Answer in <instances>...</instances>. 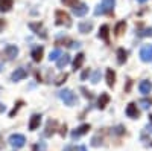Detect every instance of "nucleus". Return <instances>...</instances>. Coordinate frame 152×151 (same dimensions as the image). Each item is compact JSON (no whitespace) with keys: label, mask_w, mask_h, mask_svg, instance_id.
Listing matches in <instances>:
<instances>
[{"label":"nucleus","mask_w":152,"mask_h":151,"mask_svg":"<svg viewBox=\"0 0 152 151\" xmlns=\"http://www.w3.org/2000/svg\"><path fill=\"white\" fill-rule=\"evenodd\" d=\"M78 28H79V32H82V34H88V32L93 29V21H81Z\"/></svg>","instance_id":"aec40b11"},{"label":"nucleus","mask_w":152,"mask_h":151,"mask_svg":"<svg viewBox=\"0 0 152 151\" xmlns=\"http://www.w3.org/2000/svg\"><path fill=\"white\" fill-rule=\"evenodd\" d=\"M72 11H73V14H75L76 17H84V15L87 14V11H88V6H87L85 3H76V5L72 8Z\"/></svg>","instance_id":"9b49d317"},{"label":"nucleus","mask_w":152,"mask_h":151,"mask_svg":"<svg viewBox=\"0 0 152 151\" xmlns=\"http://www.w3.org/2000/svg\"><path fill=\"white\" fill-rule=\"evenodd\" d=\"M12 5H14L12 0H0V11H2V12H8L12 8Z\"/></svg>","instance_id":"4be33fe9"},{"label":"nucleus","mask_w":152,"mask_h":151,"mask_svg":"<svg viewBox=\"0 0 152 151\" xmlns=\"http://www.w3.org/2000/svg\"><path fill=\"white\" fill-rule=\"evenodd\" d=\"M34 151H47V145H46V142H43V141L37 142V144L34 145Z\"/></svg>","instance_id":"393cba45"},{"label":"nucleus","mask_w":152,"mask_h":151,"mask_svg":"<svg viewBox=\"0 0 152 151\" xmlns=\"http://www.w3.org/2000/svg\"><path fill=\"white\" fill-rule=\"evenodd\" d=\"M26 77H28V70L24 67H18V69H15L14 72H12L11 80L12 81H20V80H24Z\"/></svg>","instance_id":"1a4fd4ad"},{"label":"nucleus","mask_w":152,"mask_h":151,"mask_svg":"<svg viewBox=\"0 0 152 151\" xmlns=\"http://www.w3.org/2000/svg\"><path fill=\"white\" fill-rule=\"evenodd\" d=\"M108 102H110V95H108V93H100L99 101H97V107H99L100 110H104V108L108 105Z\"/></svg>","instance_id":"f3484780"},{"label":"nucleus","mask_w":152,"mask_h":151,"mask_svg":"<svg viewBox=\"0 0 152 151\" xmlns=\"http://www.w3.org/2000/svg\"><path fill=\"white\" fill-rule=\"evenodd\" d=\"M43 54H44V49H43V46H37V47L32 50L31 57H32V60H34L35 63H40V61L43 60Z\"/></svg>","instance_id":"ddd939ff"},{"label":"nucleus","mask_w":152,"mask_h":151,"mask_svg":"<svg viewBox=\"0 0 152 151\" xmlns=\"http://www.w3.org/2000/svg\"><path fill=\"white\" fill-rule=\"evenodd\" d=\"M40 122H41V115H32L31 121H29V130L34 131L40 127Z\"/></svg>","instance_id":"2eb2a0df"},{"label":"nucleus","mask_w":152,"mask_h":151,"mask_svg":"<svg viewBox=\"0 0 152 151\" xmlns=\"http://www.w3.org/2000/svg\"><path fill=\"white\" fill-rule=\"evenodd\" d=\"M79 151H87V148H85L84 145H81V147H79Z\"/></svg>","instance_id":"79ce46f5"},{"label":"nucleus","mask_w":152,"mask_h":151,"mask_svg":"<svg viewBox=\"0 0 152 151\" xmlns=\"http://www.w3.org/2000/svg\"><path fill=\"white\" fill-rule=\"evenodd\" d=\"M114 82H116V73H114L113 69H108L107 70V84H108V87H113Z\"/></svg>","instance_id":"412c9836"},{"label":"nucleus","mask_w":152,"mask_h":151,"mask_svg":"<svg viewBox=\"0 0 152 151\" xmlns=\"http://www.w3.org/2000/svg\"><path fill=\"white\" fill-rule=\"evenodd\" d=\"M88 77H90V69H85V70L81 73V80H82V81H85Z\"/></svg>","instance_id":"72a5a7b5"},{"label":"nucleus","mask_w":152,"mask_h":151,"mask_svg":"<svg viewBox=\"0 0 152 151\" xmlns=\"http://www.w3.org/2000/svg\"><path fill=\"white\" fill-rule=\"evenodd\" d=\"M146 2V0H138V3H145Z\"/></svg>","instance_id":"a18cd8bd"},{"label":"nucleus","mask_w":152,"mask_h":151,"mask_svg":"<svg viewBox=\"0 0 152 151\" xmlns=\"http://www.w3.org/2000/svg\"><path fill=\"white\" fill-rule=\"evenodd\" d=\"M3 28H5V21H3L2 18H0V31H2Z\"/></svg>","instance_id":"a19ab883"},{"label":"nucleus","mask_w":152,"mask_h":151,"mask_svg":"<svg viewBox=\"0 0 152 151\" xmlns=\"http://www.w3.org/2000/svg\"><path fill=\"white\" fill-rule=\"evenodd\" d=\"M81 90L84 92V96H85V98H88V99H91V98H93V95H91L90 92H88L87 89H84V87H82V89H81Z\"/></svg>","instance_id":"c9c22d12"},{"label":"nucleus","mask_w":152,"mask_h":151,"mask_svg":"<svg viewBox=\"0 0 152 151\" xmlns=\"http://www.w3.org/2000/svg\"><path fill=\"white\" fill-rule=\"evenodd\" d=\"M29 28L38 35V37H41L43 40L47 38V34H46V28L43 26V23H29Z\"/></svg>","instance_id":"39448f33"},{"label":"nucleus","mask_w":152,"mask_h":151,"mask_svg":"<svg viewBox=\"0 0 152 151\" xmlns=\"http://www.w3.org/2000/svg\"><path fill=\"white\" fill-rule=\"evenodd\" d=\"M99 136H100V134L94 136L93 139H91V145H93V147H99V145H102V137L99 139Z\"/></svg>","instance_id":"c756f323"},{"label":"nucleus","mask_w":152,"mask_h":151,"mask_svg":"<svg viewBox=\"0 0 152 151\" xmlns=\"http://www.w3.org/2000/svg\"><path fill=\"white\" fill-rule=\"evenodd\" d=\"M61 55H62V54H61V50H59V49H55V50H52V52H50L49 60H50V61H56Z\"/></svg>","instance_id":"a878e982"},{"label":"nucleus","mask_w":152,"mask_h":151,"mask_svg":"<svg viewBox=\"0 0 152 151\" xmlns=\"http://www.w3.org/2000/svg\"><path fill=\"white\" fill-rule=\"evenodd\" d=\"M125 29H126V23H125V21H119V23L116 24V28H114V34H116L117 37H120V35L125 32Z\"/></svg>","instance_id":"5701e85b"},{"label":"nucleus","mask_w":152,"mask_h":151,"mask_svg":"<svg viewBox=\"0 0 152 151\" xmlns=\"http://www.w3.org/2000/svg\"><path fill=\"white\" fill-rule=\"evenodd\" d=\"M0 148H3V139H2V136H0Z\"/></svg>","instance_id":"37998d69"},{"label":"nucleus","mask_w":152,"mask_h":151,"mask_svg":"<svg viewBox=\"0 0 152 151\" xmlns=\"http://www.w3.org/2000/svg\"><path fill=\"white\" fill-rule=\"evenodd\" d=\"M55 18H56V24H61V26H66V28L72 26V18H70V15L67 14L66 11L58 9L55 12Z\"/></svg>","instance_id":"f03ea898"},{"label":"nucleus","mask_w":152,"mask_h":151,"mask_svg":"<svg viewBox=\"0 0 152 151\" xmlns=\"http://www.w3.org/2000/svg\"><path fill=\"white\" fill-rule=\"evenodd\" d=\"M126 55H128V52H126L123 47H120L117 50V61H119V64H123V63L126 61Z\"/></svg>","instance_id":"b1692460"},{"label":"nucleus","mask_w":152,"mask_h":151,"mask_svg":"<svg viewBox=\"0 0 152 151\" xmlns=\"http://www.w3.org/2000/svg\"><path fill=\"white\" fill-rule=\"evenodd\" d=\"M113 130H114V133H116V134H123V133H125V128L122 127V125H119V127L113 128Z\"/></svg>","instance_id":"f704fd0d"},{"label":"nucleus","mask_w":152,"mask_h":151,"mask_svg":"<svg viewBox=\"0 0 152 151\" xmlns=\"http://www.w3.org/2000/svg\"><path fill=\"white\" fill-rule=\"evenodd\" d=\"M138 90H140V93H143V95H149L151 90H152V82L151 81H142L140 84H138Z\"/></svg>","instance_id":"dca6fc26"},{"label":"nucleus","mask_w":152,"mask_h":151,"mask_svg":"<svg viewBox=\"0 0 152 151\" xmlns=\"http://www.w3.org/2000/svg\"><path fill=\"white\" fill-rule=\"evenodd\" d=\"M69 46H70L72 49H78V47L81 46V43H78V41H72V43H70Z\"/></svg>","instance_id":"e433bc0d"},{"label":"nucleus","mask_w":152,"mask_h":151,"mask_svg":"<svg viewBox=\"0 0 152 151\" xmlns=\"http://www.w3.org/2000/svg\"><path fill=\"white\" fill-rule=\"evenodd\" d=\"M67 78H69V75H67V73H61V75H59V77L56 78V81H55V84H56V85H61L62 82H66V80H67Z\"/></svg>","instance_id":"cd10ccee"},{"label":"nucleus","mask_w":152,"mask_h":151,"mask_svg":"<svg viewBox=\"0 0 152 151\" xmlns=\"http://www.w3.org/2000/svg\"><path fill=\"white\" fill-rule=\"evenodd\" d=\"M99 80H100V70H96V72L93 73L91 82H93V84H97V82H99Z\"/></svg>","instance_id":"2f4dec72"},{"label":"nucleus","mask_w":152,"mask_h":151,"mask_svg":"<svg viewBox=\"0 0 152 151\" xmlns=\"http://www.w3.org/2000/svg\"><path fill=\"white\" fill-rule=\"evenodd\" d=\"M99 38L105 40L107 43H110V26L108 24H102V26L99 28V34H97Z\"/></svg>","instance_id":"f8f14e48"},{"label":"nucleus","mask_w":152,"mask_h":151,"mask_svg":"<svg viewBox=\"0 0 152 151\" xmlns=\"http://www.w3.org/2000/svg\"><path fill=\"white\" fill-rule=\"evenodd\" d=\"M69 63H70V55L69 54H64V55H61L56 60V66H58V69H64Z\"/></svg>","instance_id":"a211bd4d"},{"label":"nucleus","mask_w":152,"mask_h":151,"mask_svg":"<svg viewBox=\"0 0 152 151\" xmlns=\"http://www.w3.org/2000/svg\"><path fill=\"white\" fill-rule=\"evenodd\" d=\"M140 60L143 63L152 61V44H146V46L142 47V50H140Z\"/></svg>","instance_id":"423d86ee"},{"label":"nucleus","mask_w":152,"mask_h":151,"mask_svg":"<svg viewBox=\"0 0 152 151\" xmlns=\"http://www.w3.org/2000/svg\"><path fill=\"white\" fill-rule=\"evenodd\" d=\"M126 116L131 118V119H137L138 116H140V111H138V108H137V104H135V102L128 104V107H126Z\"/></svg>","instance_id":"9d476101"},{"label":"nucleus","mask_w":152,"mask_h":151,"mask_svg":"<svg viewBox=\"0 0 152 151\" xmlns=\"http://www.w3.org/2000/svg\"><path fill=\"white\" fill-rule=\"evenodd\" d=\"M138 35H140V37H152V28H146V29L140 31Z\"/></svg>","instance_id":"c85d7f7f"},{"label":"nucleus","mask_w":152,"mask_h":151,"mask_svg":"<svg viewBox=\"0 0 152 151\" xmlns=\"http://www.w3.org/2000/svg\"><path fill=\"white\" fill-rule=\"evenodd\" d=\"M140 105H142L145 110L151 108V107H152V98H151V99H142V101H140Z\"/></svg>","instance_id":"bb28decb"},{"label":"nucleus","mask_w":152,"mask_h":151,"mask_svg":"<svg viewBox=\"0 0 152 151\" xmlns=\"http://www.w3.org/2000/svg\"><path fill=\"white\" fill-rule=\"evenodd\" d=\"M20 105H23V101H18V102H17V105L14 107V108H12L11 111H9V116L12 118V116H15V113L18 111V108H20Z\"/></svg>","instance_id":"7c9ffc66"},{"label":"nucleus","mask_w":152,"mask_h":151,"mask_svg":"<svg viewBox=\"0 0 152 151\" xmlns=\"http://www.w3.org/2000/svg\"><path fill=\"white\" fill-rule=\"evenodd\" d=\"M59 98H61V101H64V104L69 105V107L75 105L76 101H78V99H76V96H75V93H73L72 90H69V89L61 90V92H59Z\"/></svg>","instance_id":"7ed1b4c3"},{"label":"nucleus","mask_w":152,"mask_h":151,"mask_svg":"<svg viewBox=\"0 0 152 151\" xmlns=\"http://www.w3.org/2000/svg\"><path fill=\"white\" fill-rule=\"evenodd\" d=\"M61 2L64 3L66 6H72V8H73L76 3H78V0H61Z\"/></svg>","instance_id":"473e14b6"},{"label":"nucleus","mask_w":152,"mask_h":151,"mask_svg":"<svg viewBox=\"0 0 152 151\" xmlns=\"http://www.w3.org/2000/svg\"><path fill=\"white\" fill-rule=\"evenodd\" d=\"M66 151H79V147H67Z\"/></svg>","instance_id":"4c0bfd02"},{"label":"nucleus","mask_w":152,"mask_h":151,"mask_svg":"<svg viewBox=\"0 0 152 151\" xmlns=\"http://www.w3.org/2000/svg\"><path fill=\"white\" fill-rule=\"evenodd\" d=\"M18 55V47L17 46H14V44H8L6 47H5V57H6V60H15V57Z\"/></svg>","instance_id":"6e6552de"},{"label":"nucleus","mask_w":152,"mask_h":151,"mask_svg":"<svg viewBox=\"0 0 152 151\" xmlns=\"http://www.w3.org/2000/svg\"><path fill=\"white\" fill-rule=\"evenodd\" d=\"M24 144H26V137L23 134H12L9 137V145L12 148H23Z\"/></svg>","instance_id":"20e7f679"},{"label":"nucleus","mask_w":152,"mask_h":151,"mask_svg":"<svg viewBox=\"0 0 152 151\" xmlns=\"http://www.w3.org/2000/svg\"><path fill=\"white\" fill-rule=\"evenodd\" d=\"M0 111H5V105L3 104H0Z\"/></svg>","instance_id":"c03bdc74"},{"label":"nucleus","mask_w":152,"mask_h":151,"mask_svg":"<svg viewBox=\"0 0 152 151\" xmlns=\"http://www.w3.org/2000/svg\"><path fill=\"white\" fill-rule=\"evenodd\" d=\"M61 136H66V133H67V127H66V125H64V127H61Z\"/></svg>","instance_id":"58836bf2"},{"label":"nucleus","mask_w":152,"mask_h":151,"mask_svg":"<svg viewBox=\"0 0 152 151\" xmlns=\"http://www.w3.org/2000/svg\"><path fill=\"white\" fill-rule=\"evenodd\" d=\"M84 61H85V55L84 54H78V55H76V58H75V61H73V69L75 70H79L82 67V64H84Z\"/></svg>","instance_id":"6ab92c4d"},{"label":"nucleus","mask_w":152,"mask_h":151,"mask_svg":"<svg viewBox=\"0 0 152 151\" xmlns=\"http://www.w3.org/2000/svg\"><path fill=\"white\" fill-rule=\"evenodd\" d=\"M56 121H52V119H50V121H47V125H46V130H44V136L46 137H49V136H52L53 133H55V128H56Z\"/></svg>","instance_id":"4468645a"},{"label":"nucleus","mask_w":152,"mask_h":151,"mask_svg":"<svg viewBox=\"0 0 152 151\" xmlns=\"http://www.w3.org/2000/svg\"><path fill=\"white\" fill-rule=\"evenodd\" d=\"M116 6V0H102V3L97 5L94 9V15H102V14H110Z\"/></svg>","instance_id":"f257e3e1"},{"label":"nucleus","mask_w":152,"mask_h":151,"mask_svg":"<svg viewBox=\"0 0 152 151\" xmlns=\"http://www.w3.org/2000/svg\"><path fill=\"white\" fill-rule=\"evenodd\" d=\"M146 131H148V133H152V124H148V127H146Z\"/></svg>","instance_id":"ea45409f"},{"label":"nucleus","mask_w":152,"mask_h":151,"mask_svg":"<svg viewBox=\"0 0 152 151\" xmlns=\"http://www.w3.org/2000/svg\"><path fill=\"white\" fill-rule=\"evenodd\" d=\"M88 130H90V125H88V124L79 125V127L76 128L75 131H72V139H73V141H75V139H79L81 136H84L85 133H88Z\"/></svg>","instance_id":"0eeeda50"}]
</instances>
